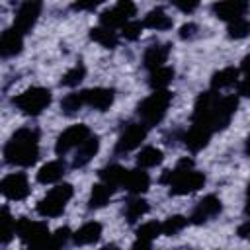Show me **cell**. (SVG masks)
Here are the masks:
<instances>
[{"mask_svg": "<svg viewBox=\"0 0 250 250\" xmlns=\"http://www.w3.org/2000/svg\"><path fill=\"white\" fill-rule=\"evenodd\" d=\"M39 158V133L29 127L18 129L4 146V160L12 166H33Z\"/></svg>", "mask_w": 250, "mask_h": 250, "instance_id": "obj_1", "label": "cell"}, {"mask_svg": "<svg viewBox=\"0 0 250 250\" xmlns=\"http://www.w3.org/2000/svg\"><path fill=\"white\" fill-rule=\"evenodd\" d=\"M162 182L168 184L170 195H188L205 186V174L193 170V162L189 158H184L174 170H166Z\"/></svg>", "mask_w": 250, "mask_h": 250, "instance_id": "obj_2", "label": "cell"}, {"mask_svg": "<svg viewBox=\"0 0 250 250\" xmlns=\"http://www.w3.org/2000/svg\"><path fill=\"white\" fill-rule=\"evenodd\" d=\"M170 102H172V94L168 92V88H164V90H154V94H150L148 98H145V100L139 104L137 113H139L141 121H143L146 127L158 125V123L164 119Z\"/></svg>", "mask_w": 250, "mask_h": 250, "instance_id": "obj_3", "label": "cell"}, {"mask_svg": "<svg viewBox=\"0 0 250 250\" xmlns=\"http://www.w3.org/2000/svg\"><path fill=\"white\" fill-rule=\"evenodd\" d=\"M74 189L70 184H59L55 188H51L47 191V195L43 199H39L37 203V213L45 219H53V217H59L64 213V207L66 203L70 201Z\"/></svg>", "mask_w": 250, "mask_h": 250, "instance_id": "obj_4", "label": "cell"}, {"mask_svg": "<svg viewBox=\"0 0 250 250\" xmlns=\"http://www.w3.org/2000/svg\"><path fill=\"white\" fill-rule=\"evenodd\" d=\"M51 104V90L43 88V86H33L27 88L25 92H21L20 96L14 98V105L25 113V115H39L43 113V109H47V105Z\"/></svg>", "mask_w": 250, "mask_h": 250, "instance_id": "obj_5", "label": "cell"}, {"mask_svg": "<svg viewBox=\"0 0 250 250\" xmlns=\"http://www.w3.org/2000/svg\"><path fill=\"white\" fill-rule=\"evenodd\" d=\"M16 234L31 248H47V242L51 238L47 223L31 221L27 217H20L16 221Z\"/></svg>", "mask_w": 250, "mask_h": 250, "instance_id": "obj_6", "label": "cell"}, {"mask_svg": "<svg viewBox=\"0 0 250 250\" xmlns=\"http://www.w3.org/2000/svg\"><path fill=\"white\" fill-rule=\"evenodd\" d=\"M137 14V6L133 0H119L111 10L102 12L100 16V23L105 27H123L129 20H133V16Z\"/></svg>", "mask_w": 250, "mask_h": 250, "instance_id": "obj_7", "label": "cell"}, {"mask_svg": "<svg viewBox=\"0 0 250 250\" xmlns=\"http://www.w3.org/2000/svg\"><path fill=\"white\" fill-rule=\"evenodd\" d=\"M41 10H43V0H23L21 6L18 8V12H16L14 27L18 31H21L23 35L29 33L35 27V23L41 16Z\"/></svg>", "mask_w": 250, "mask_h": 250, "instance_id": "obj_8", "label": "cell"}, {"mask_svg": "<svg viewBox=\"0 0 250 250\" xmlns=\"http://www.w3.org/2000/svg\"><path fill=\"white\" fill-rule=\"evenodd\" d=\"M90 127L84 125V123H78V125H70L68 129H64L59 137H57V145H55V152L59 156L66 154L70 148H76L78 145H82L88 137H90Z\"/></svg>", "mask_w": 250, "mask_h": 250, "instance_id": "obj_9", "label": "cell"}, {"mask_svg": "<svg viewBox=\"0 0 250 250\" xmlns=\"http://www.w3.org/2000/svg\"><path fill=\"white\" fill-rule=\"evenodd\" d=\"M146 125L141 121V123H129L123 133L119 135L117 139V145H115V152L117 154H125V152H131L135 150L137 146H141V143L145 141L146 137Z\"/></svg>", "mask_w": 250, "mask_h": 250, "instance_id": "obj_10", "label": "cell"}, {"mask_svg": "<svg viewBox=\"0 0 250 250\" xmlns=\"http://www.w3.org/2000/svg\"><path fill=\"white\" fill-rule=\"evenodd\" d=\"M0 191L6 199H12V201H21L29 195V182H27V176L23 172H14V174H8L2 182H0Z\"/></svg>", "mask_w": 250, "mask_h": 250, "instance_id": "obj_11", "label": "cell"}, {"mask_svg": "<svg viewBox=\"0 0 250 250\" xmlns=\"http://www.w3.org/2000/svg\"><path fill=\"white\" fill-rule=\"evenodd\" d=\"M238 107V98L236 96H219L217 105H215V113H213V129L215 131H223L229 127L234 111Z\"/></svg>", "mask_w": 250, "mask_h": 250, "instance_id": "obj_12", "label": "cell"}, {"mask_svg": "<svg viewBox=\"0 0 250 250\" xmlns=\"http://www.w3.org/2000/svg\"><path fill=\"white\" fill-rule=\"evenodd\" d=\"M221 211H223L221 199H219L217 195H205V197L195 205V209L191 211L189 223H193V225H203V223H207L209 219L217 217Z\"/></svg>", "mask_w": 250, "mask_h": 250, "instance_id": "obj_13", "label": "cell"}, {"mask_svg": "<svg viewBox=\"0 0 250 250\" xmlns=\"http://www.w3.org/2000/svg\"><path fill=\"white\" fill-rule=\"evenodd\" d=\"M248 10L246 0H219L213 4V14L223 21H232L238 18H244Z\"/></svg>", "mask_w": 250, "mask_h": 250, "instance_id": "obj_14", "label": "cell"}, {"mask_svg": "<svg viewBox=\"0 0 250 250\" xmlns=\"http://www.w3.org/2000/svg\"><path fill=\"white\" fill-rule=\"evenodd\" d=\"M82 96H84V104L98 111L109 109L115 98L111 88H88V90H82Z\"/></svg>", "mask_w": 250, "mask_h": 250, "instance_id": "obj_15", "label": "cell"}, {"mask_svg": "<svg viewBox=\"0 0 250 250\" xmlns=\"http://www.w3.org/2000/svg\"><path fill=\"white\" fill-rule=\"evenodd\" d=\"M211 135L213 131L205 125H199V123H191L189 131L184 135V145L191 150V152H199L201 148H205L211 141Z\"/></svg>", "mask_w": 250, "mask_h": 250, "instance_id": "obj_16", "label": "cell"}, {"mask_svg": "<svg viewBox=\"0 0 250 250\" xmlns=\"http://www.w3.org/2000/svg\"><path fill=\"white\" fill-rule=\"evenodd\" d=\"M148 186H150V176L145 172V168L137 166L133 170H127V176H125L121 188H125L133 195H141L148 189Z\"/></svg>", "mask_w": 250, "mask_h": 250, "instance_id": "obj_17", "label": "cell"}, {"mask_svg": "<svg viewBox=\"0 0 250 250\" xmlns=\"http://www.w3.org/2000/svg\"><path fill=\"white\" fill-rule=\"evenodd\" d=\"M23 49V33L18 31L16 27H10L2 33V39H0V53L4 59L8 57H16L20 55Z\"/></svg>", "mask_w": 250, "mask_h": 250, "instance_id": "obj_18", "label": "cell"}, {"mask_svg": "<svg viewBox=\"0 0 250 250\" xmlns=\"http://www.w3.org/2000/svg\"><path fill=\"white\" fill-rule=\"evenodd\" d=\"M100 150V139L96 135H90L82 145L76 146V152H74V158H72V166L74 168H82L86 166Z\"/></svg>", "mask_w": 250, "mask_h": 250, "instance_id": "obj_19", "label": "cell"}, {"mask_svg": "<svg viewBox=\"0 0 250 250\" xmlns=\"http://www.w3.org/2000/svg\"><path fill=\"white\" fill-rule=\"evenodd\" d=\"M160 234H162V223H156V221L143 223L137 229V240L133 242V248H150L152 240L158 238Z\"/></svg>", "mask_w": 250, "mask_h": 250, "instance_id": "obj_20", "label": "cell"}, {"mask_svg": "<svg viewBox=\"0 0 250 250\" xmlns=\"http://www.w3.org/2000/svg\"><path fill=\"white\" fill-rule=\"evenodd\" d=\"M168 55H170V45H168V43H162V45H150V47L145 51L143 64H145V68L154 70V68H158V66H164Z\"/></svg>", "mask_w": 250, "mask_h": 250, "instance_id": "obj_21", "label": "cell"}, {"mask_svg": "<svg viewBox=\"0 0 250 250\" xmlns=\"http://www.w3.org/2000/svg\"><path fill=\"white\" fill-rule=\"evenodd\" d=\"M100 236H102V225L96 223V221L86 223V225H82L76 232H72V240H74V244H78V246L94 244V242L100 240Z\"/></svg>", "mask_w": 250, "mask_h": 250, "instance_id": "obj_22", "label": "cell"}, {"mask_svg": "<svg viewBox=\"0 0 250 250\" xmlns=\"http://www.w3.org/2000/svg\"><path fill=\"white\" fill-rule=\"evenodd\" d=\"M62 176H64V162L62 160H51L39 168L37 182L39 184H57Z\"/></svg>", "mask_w": 250, "mask_h": 250, "instance_id": "obj_23", "label": "cell"}, {"mask_svg": "<svg viewBox=\"0 0 250 250\" xmlns=\"http://www.w3.org/2000/svg\"><path fill=\"white\" fill-rule=\"evenodd\" d=\"M172 18L162 10V8H156V10H150L145 20H143V25L145 27H150V29H156V31H166L172 27Z\"/></svg>", "mask_w": 250, "mask_h": 250, "instance_id": "obj_24", "label": "cell"}, {"mask_svg": "<svg viewBox=\"0 0 250 250\" xmlns=\"http://www.w3.org/2000/svg\"><path fill=\"white\" fill-rule=\"evenodd\" d=\"M90 39H92V41H96L98 45L105 47V49H115V47H117V43H119L117 33H115L111 27H105V25L92 27V29H90Z\"/></svg>", "mask_w": 250, "mask_h": 250, "instance_id": "obj_25", "label": "cell"}, {"mask_svg": "<svg viewBox=\"0 0 250 250\" xmlns=\"http://www.w3.org/2000/svg\"><path fill=\"white\" fill-rule=\"evenodd\" d=\"M238 80V68L234 66H227V68H221L219 72L213 74L211 78V90H225V88H230L232 84H236Z\"/></svg>", "mask_w": 250, "mask_h": 250, "instance_id": "obj_26", "label": "cell"}, {"mask_svg": "<svg viewBox=\"0 0 250 250\" xmlns=\"http://www.w3.org/2000/svg\"><path fill=\"white\" fill-rule=\"evenodd\" d=\"M172 80H174V68L166 66V64L150 70V74H148V86L152 90H164V88H168V84Z\"/></svg>", "mask_w": 250, "mask_h": 250, "instance_id": "obj_27", "label": "cell"}, {"mask_svg": "<svg viewBox=\"0 0 250 250\" xmlns=\"http://www.w3.org/2000/svg\"><path fill=\"white\" fill-rule=\"evenodd\" d=\"M111 193H113V188L107 186L105 182L94 184V186H92L90 199H88V207H90V209H100V207H104V205L109 201Z\"/></svg>", "mask_w": 250, "mask_h": 250, "instance_id": "obj_28", "label": "cell"}, {"mask_svg": "<svg viewBox=\"0 0 250 250\" xmlns=\"http://www.w3.org/2000/svg\"><path fill=\"white\" fill-rule=\"evenodd\" d=\"M125 176H127V170L123 166H119V164H109V166H105V168L100 170V180L105 182L107 186H111L113 189L119 188V186H123Z\"/></svg>", "mask_w": 250, "mask_h": 250, "instance_id": "obj_29", "label": "cell"}, {"mask_svg": "<svg viewBox=\"0 0 250 250\" xmlns=\"http://www.w3.org/2000/svg\"><path fill=\"white\" fill-rule=\"evenodd\" d=\"M164 160V154L160 148L156 146H145L139 154H137V166L141 168H154Z\"/></svg>", "mask_w": 250, "mask_h": 250, "instance_id": "obj_30", "label": "cell"}, {"mask_svg": "<svg viewBox=\"0 0 250 250\" xmlns=\"http://www.w3.org/2000/svg\"><path fill=\"white\" fill-rule=\"evenodd\" d=\"M146 211H148V203L141 195H137V197L127 201V205H125V219L129 223H137L143 215H146Z\"/></svg>", "mask_w": 250, "mask_h": 250, "instance_id": "obj_31", "label": "cell"}, {"mask_svg": "<svg viewBox=\"0 0 250 250\" xmlns=\"http://www.w3.org/2000/svg\"><path fill=\"white\" fill-rule=\"evenodd\" d=\"M82 105H86L82 92H78V94H76V92L66 94V96L61 100V109H62V113H66V115H74L76 111L82 109Z\"/></svg>", "mask_w": 250, "mask_h": 250, "instance_id": "obj_32", "label": "cell"}, {"mask_svg": "<svg viewBox=\"0 0 250 250\" xmlns=\"http://www.w3.org/2000/svg\"><path fill=\"white\" fill-rule=\"evenodd\" d=\"M2 232H0V242L2 244H8L12 240V236L16 234V219L10 215L8 207H2Z\"/></svg>", "mask_w": 250, "mask_h": 250, "instance_id": "obj_33", "label": "cell"}, {"mask_svg": "<svg viewBox=\"0 0 250 250\" xmlns=\"http://www.w3.org/2000/svg\"><path fill=\"white\" fill-rule=\"evenodd\" d=\"M188 223H189L188 217H184V215H172V217H168V219L162 223V234L174 236V234H178L180 230H184V229L188 227Z\"/></svg>", "mask_w": 250, "mask_h": 250, "instance_id": "obj_34", "label": "cell"}, {"mask_svg": "<svg viewBox=\"0 0 250 250\" xmlns=\"http://www.w3.org/2000/svg\"><path fill=\"white\" fill-rule=\"evenodd\" d=\"M86 76V66L82 62H76L70 70L64 72V76L61 78V84L66 86V88H72V86H78Z\"/></svg>", "mask_w": 250, "mask_h": 250, "instance_id": "obj_35", "label": "cell"}, {"mask_svg": "<svg viewBox=\"0 0 250 250\" xmlns=\"http://www.w3.org/2000/svg\"><path fill=\"white\" fill-rule=\"evenodd\" d=\"M227 31H229V37H232V39H244L250 35V21L244 18L232 20V21H229Z\"/></svg>", "mask_w": 250, "mask_h": 250, "instance_id": "obj_36", "label": "cell"}, {"mask_svg": "<svg viewBox=\"0 0 250 250\" xmlns=\"http://www.w3.org/2000/svg\"><path fill=\"white\" fill-rule=\"evenodd\" d=\"M143 21H137V20H129L123 27H121V35L125 37V39H129V41H135V39H139L141 37V33H143Z\"/></svg>", "mask_w": 250, "mask_h": 250, "instance_id": "obj_37", "label": "cell"}, {"mask_svg": "<svg viewBox=\"0 0 250 250\" xmlns=\"http://www.w3.org/2000/svg\"><path fill=\"white\" fill-rule=\"evenodd\" d=\"M70 234H72V232L68 230V227L57 229V230L51 234V238H49V242H47V248H61V246H64V244L68 242Z\"/></svg>", "mask_w": 250, "mask_h": 250, "instance_id": "obj_38", "label": "cell"}, {"mask_svg": "<svg viewBox=\"0 0 250 250\" xmlns=\"http://www.w3.org/2000/svg\"><path fill=\"white\" fill-rule=\"evenodd\" d=\"M100 4H104V0H76V2L72 4V10L92 12V10H96Z\"/></svg>", "mask_w": 250, "mask_h": 250, "instance_id": "obj_39", "label": "cell"}, {"mask_svg": "<svg viewBox=\"0 0 250 250\" xmlns=\"http://www.w3.org/2000/svg\"><path fill=\"white\" fill-rule=\"evenodd\" d=\"M199 2H201V0H172V4H174L180 12H184V14H191V12L199 6Z\"/></svg>", "mask_w": 250, "mask_h": 250, "instance_id": "obj_40", "label": "cell"}, {"mask_svg": "<svg viewBox=\"0 0 250 250\" xmlns=\"http://www.w3.org/2000/svg\"><path fill=\"white\" fill-rule=\"evenodd\" d=\"M195 31H197V25L195 23H184L180 27V37L182 39H191L195 35Z\"/></svg>", "mask_w": 250, "mask_h": 250, "instance_id": "obj_41", "label": "cell"}, {"mask_svg": "<svg viewBox=\"0 0 250 250\" xmlns=\"http://www.w3.org/2000/svg\"><path fill=\"white\" fill-rule=\"evenodd\" d=\"M238 94L244 98H250V74H246V78L238 82Z\"/></svg>", "mask_w": 250, "mask_h": 250, "instance_id": "obj_42", "label": "cell"}, {"mask_svg": "<svg viewBox=\"0 0 250 250\" xmlns=\"http://www.w3.org/2000/svg\"><path fill=\"white\" fill-rule=\"evenodd\" d=\"M236 234H238L240 238H244V240H250V217H248V221H244V223L236 229Z\"/></svg>", "mask_w": 250, "mask_h": 250, "instance_id": "obj_43", "label": "cell"}, {"mask_svg": "<svg viewBox=\"0 0 250 250\" xmlns=\"http://www.w3.org/2000/svg\"><path fill=\"white\" fill-rule=\"evenodd\" d=\"M240 70H242L244 74H250V55H246V57L242 59V62H240Z\"/></svg>", "mask_w": 250, "mask_h": 250, "instance_id": "obj_44", "label": "cell"}, {"mask_svg": "<svg viewBox=\"0 0 250 250\" xmlns=\"http://www.w3.org/2000/svg\"><path fill=\"white\" fill-rule=\"evenodd\" d=\"M244 213L250 217V184H248V189H246V207H244Z\"/></svg>", "mask_w": 250, "mask_h": 250, "instance_id": "obj_45", "label": "cell"}, {"mask_svg": "<svg viewBox=\"0 0 250 250\" xmlns=\"http://www.w3.org/2000/svg\"><path fill=\"white\" fill-rule=\"evenodd\" d=\"M244 152L250 156V135H248V139H246V143H244Z\"/></svg>", "mask_w": 250, "mask_h": 250, "instance_id": "obj_46", "label": "cell"}]
</instances>
